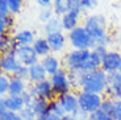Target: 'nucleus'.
<instances>
[{
    "label": "nucleus",
    "instance_id": "obj_28",
    "mask_svg": "<svg viewBox=\"0 0 121 120\" xmlns=\"http://www.w3.org/2000/svg\"><path fill=\"white\" fill-rule=\"evenodd\" d=\"M11 75L1 73L0 74V95L1 96H7L9 92V86H11Z\"/></svg>",
    "mask_w": 121,
    "mask_h": 120
},
{
    "label": "nucleus",
    "instance_id": "obj_42",
    "mask_svg": "<svg viewBox=\"0 0 121 120\" xmlns=\"http://www.w3.org/2000/svg\"><path fill=\"white\" fill-rule=\"evenodd\" d=\"M36 3L39 8H52L53 7V0H36Z\"/></svg>",
    "mask_w": 121,
    "mask_h": 120
},
{
    "label": "nucleus",
    "instance_id": "obj_38",
    "mask_svg": "<svg viewBox=\"0 0 121 120\" xmlns=\"http://www.w3.org/2000/svg\"><path fill=\"white\" fill-rule=\"evenodd\" d=\"M13 77H17V78L24 79V81L28 82V78H29V67L22 66L21 69H20L17 73H16V75H13Z\"/></svg>",
    "mask_w": 121,
    "mask_h": 120
},
{
    "label": "nucleus",
    "instance_id": "obj_18",
    "mask_svg": "<svg viewBox=\"0 0 121 120\" xmlns=\"http://www.w3.org/2000/svg\"><path fill=\"white\" fill-rule=\"evenodd\" d=\"M15 40L16 42L18 44V46H29V45H33V42L36 41L37 36L33 30L30 29H20V30H16L15 33Z\"/></svg>",
    "mask_w": 121,
    "mask_h": 120
},
{
    "label": "nucleus",
    "instance_id": "obj_36",
    "mask_svg": "<svg viewBox=\"0 0 121 120\" xmlns=\"http://www.w3.org/2000/svg\"><path fill=\"white\" fill-rule=\"evenodd\" d=\"M20 115H21L22 120H36L37 119L36 114L33 112V110H32L30 107H25L24 110L20 112Z\"/></svg>",
    "mask_w": 121,
    "mask_h": 120
},
{
    "label": "nucleus",
    "instance_id": "obj_32",
    "mask_svg": "<svg viewBox=\"0 0 121 120\" xmlns=\"http://www.w3.org/2000/svg\"><path fill=\"white\" fill-rule=\"evenodd\" d=\"M88 120H115V117H113L112 115L104 112L103 110H97V111L94 112V114L90 115Z\"/></svg>",
    "mask_w": 121,
    "mask_h": 120
},
{
    "label": "nucleus",
    "instance_id": "obj_14",
    "mask_svg": "<svg viewBox=\"0 0 121 120\" xmlns=\"http://www.w3.org/2000/svg\"><path fill=\"white\" fill-rule=\"evenodd\" d=\"M46 40H48L49 45H50L53 54L62 53L66 49L67 44H69L67 36L65 34V32H55V33L49 34V36H46Z\"/></svg>",
    "mask_w": 121,
    "mask_h": 120
},
{
    "label": "nucleus",
    "instance_id": "obj_17",
    "mask_svg": "<svg viewBox=\"0 0 121 120\" xmlns=\"http://www.w3.org/2000/svg\"><path fill=\"white\" fill-rule=\"evenodd\" d=\"M49 78L46 70L43 69L41 61L29 67V78H28V83H38V82H42L45 79Z\"/></svg>",
    "mask_w": 121,
    "mask_h": 120
},
{
    "label": "nucleus",
    "instance_id": "obj_27",
    "mask_svg": "<svg viewBox=\"0 0 121 120\" xmlns=\"http://www.w3.org/2000/svg\"><path fill=\"white\" fill-rule=\"evenodd\" d=\"M84 73L82 71H69V81L71 84L73 91H80L82 90V78Z\"/></svg>",
    "mask_w": 121,
    "mask_h": 120
},
{
    "label": "nucleus",
    "instance_id": "obj_33",
    "mask_svg": "<svg viewBox=\"0 0 121 120\" xmlns=\"http://www.w3.org/2000/svg\"><path fill=\"white\" fill-rule=\"evenodd\" d=\"M113 108H115V100L111 99V98H105V96H104L103 104H101L100 110H103L104 112H107V114L113 116Z\"/></svg>",
    "mask_w": 121,
    "mask_h": 120
},
{
    "label": "nucleus",
    "instance_id": "obj_35",
    "mask_svg": "<svg viewBox=\"0 0 121 120\" xmlns=\"http://www.w3.org/2000/svg\"><path fill=\"white\" fill-rule=\"evenodd\" d=\"M0 120H22L20 112L7 111L4 114H0Z\"/></svg>",
    "mask_w": 121,
    "mask_h": 120
},
{
    "label": "nucleus",
    "instance_id": "obj_39",
    "mask_svg": "<svg viewBox=\"0 0 121 120\" xmlns=\"http://www.w3.org/2000/svg\"><path fill=\"white\" fill-rule=\"evenodd\" d=\"M113 117H115V120H121V100H115Z\"/></svg>",
    "mask_w": 121,
    "mask_h": 120
},
{
    "label": "nucleus",
    "instance_id": "obj_11",
    "mask_svg": "<svg viewBox=\"0 0 121 120\" xmlns=\"http://www.w3.org/2000/svg\"><path fill=\"white\" fill-rule=\"evenodd\" d=\"M16 57H17V60L20 61L22 66H26V67H30L32 65L39 62V57L36 54L32 45L18 46L17 50H16Z\"/></svg>",
    "mask_w": 121,
    "mask_h": 120
},
{
    "label": "nucleus",
    "instance_id": "obj_46",
    "mask_svg": "<svg viewBox=\"0 0 121 120\" xmlns=\"http://www.w3.org/2000/svg\"><path fill=\"white\" fill-rule=\"evenodd\" d=\"M115 41H116V44H117V45L120 46V49H121V32H118V33H117V36H116Z\"/></svg>",
    "mask_w": 121,
    "mask_h": 120
},
{
    "label": "nucleus",
    "instance_id": "obj_45",
    "mask_svg": "<svg viewBox=\"0 0 121 120\" xmlns=\"http://www.w3.org/2000/svg\"><path fill=\"white\" fill-rule=\"evenodd\" d=\"M48 120H62V117L57 116V115H53V114H49L48 115Z\"/></svg>",
    "mask_w": 121,
    "mask_h": 120
},
{
    "label": "nucleus",
    "instance_id": "obj_41",
    "mask_svg": "<svg viewBox=\"0 0 121 120\" xmlns=\"http://www.w3.org/2000/svg\"><path fill=\"white\" fill-rule=\"evenodd\" d=\"M108 50L109 49H107V48H104V46H95L94 49H92V51H95V53L99 55L101 60L104 58V55H105L107 53H108Z\"/></svg>",
    "mask_w": 121,
    "mask_h": 120
},
{
    "label": "nucleus",
    "instance_id": "obj_47",
    "mask_svg": "<svg viewBox=\"0 0 121 120\" xmlns=\"http://www.w3.org/2000/svg\"><path fill=\"white\" fill-rule=\"evenodd\" d=\"M62 120H76V119L74 117V115H65L62 117Z\"/></svg>",
    "mask_w": 121,
    "mask_h": 120
},
{
    "label": "nucleus",
    "instance_id": "obj_21",
    "mask_svg": "<svg viewBox=\"0 0 121 120\" xmlns=\"http://www.w3.org/2000/svg\"><path fill=\"white\" fill-rule=\"evenodd\" d=\"M30 108L33 110V112L36 114V116H45V115L50 114V102L41 98H34L33 103L30 106Z\"/></svg>",
    "mask_w": 121,
    "mask_h": 120
},
{
    "label": "nucleus",
    "instance_id": "obj_22",
    "mask_svg": "<svg viewBox=\"0 0 121 120\" xmlns=\"http://www.w3.org/2000/svg\"><path fill=\"white\" fill-rule=\"evenodd\" d=\"M28 86H29V83H26V81L20 79L17 77H12L8 95H22L28 90Z\"/></svg>",
    "mask_w": 121,
    "mask_h": 120
},
{
    "label": "nucleus",
    "instance_id": "obj_29",
    "mask_svg": "<svg viewBox=\"0 0 121 120\" xmlns=\"http://www.w3.org/2000/svg\"><path fill=\"white\" fill-rule=\"evenodd\" d=\"M50 114L57 115V116H59V117H63L65 115H66L62 104H60L59 100H58V98H55V99H53L52 102H50Z\"/></svg>",
    "mask_w": 121,
    "mask_h": 120
},
{
    "label": "nucleus",
    "instance_id": "obj_24",
    "mask_svg": "<svg viewBox=\"0 0 121 120\" xmlns=\"http://www.w3.org/2000/svg\"><path fill=\"white\" fill-rule=\"evenodd\" d=\"M100 67H101V58L95 51L91 50L90 57H88V60L84 62V65L82 67V73H90V71L100 69Z\"/></svg>",
    "mask_w": 121,
    "mask_h": 120
},
{
    "label": "nucleus",
    "instance_id": "obj_34",
    "mask_svg": "<svg viewBox=\"0 0 121 120\" xmlns=\"http://www.w3.org/2000/svg\"><path fill=\"white\" fill-rule=\"evenodd\" d=\"M99 5L97 0H80V9L82 12H87L90 9H95Z\"/></svg>",
    "mask_w": 121,
    "mask_h": 120
},
{
    "label": "nucleus",
    "instance_id": "obj_15",
    "mask_svg": "<svg viewBox=\"0 0 121 120\" xmlns=\"http://www.w3.org/2000/svg\"><path fill=\"white\" fill-rule=\"evenodd\" d=\"M39 61H41L43 69L46 70L49 77L54 75L55 73H58L62 67H63L62 66V60H59V58L57 57V54H53V53L46 55L45 58H41Z\"/></svg>",
    "mask_w": 121,
    "mask_h": 120
},
{
    "label": "nucleus",
    "instance_id": "obj_4",
    "mask_svg": "<svg viewBox=\"0 0 121 120\" xmlns=\"http://www.w3.org/2000/svg\"><path fill=\"white\" fill-rule=\"evenodd\" d=\"M91 50H78L71 49L62 58V66L67 71H82L84 62L88 60Z\"/></svg>",
    "mask_w": 121,
    "mask_h": 120
},
{
    "label": "nucleus",
    "instance_id": "obj_19",
    "mask_svg": "<svg viewBox=\"0 0 121 120\" xmlns=\"http://www.w3.org/2000/svg\"><path fill=\"white\" fill-rule=\"evenodd\" d=\"M4 100H5V106L8 111L21 112L26 107L24 99H22V95H7L4 96Z\"/></svg>",
    "mask_w": 121,
    "mask_h": 120
},
{
    "label": "nucleus",
    "instance_id": "obj_6",
    "mask_svg": "<svg viewBox=\"0 0 121 120\" xmlns=\"http://www.w3.org/2000/svg\"><path fill=\"white\" fill-rule=\"evenodd\" d=\"M49 79L52 82L53 90H54L57 98L60 95H63V94H67V92H71L73 91L70 81H69V71L66 69H63V67L58 73H55L54 75L49 77Z\"/></svg>",
    "mask_w": 121,
    "mask_h": 120
},
{
    "label": "nucleus",
    "instance_id": "obj_30",
    "mask_svg": "<svg viewBox=\"0 0 121 120\" xmlns=\"http://www.w3.org/2000/svg\"><path fill=\"white\" fill-rule=\"evenodd\" d=\"M55 16L54 11H53V8H41L38 12V20L41 21V23H43V24H46L49 20H52L53 17Z\"/></svg>",
    "mask_w": 121,
    "mask_h": 120
},
{
    "label": "nucleus",
    "instance_id": "obj_13",
    "mask_svg": "<svg viewBox=\"0 0 121 120\" xmlns=\"http://www.w3.org/2000/svg\"><path fill=\"white\" fill-rule=\"evenodd\" d=\"M58 100L62 104L66 115H74L79 110V100H78L76 91H71V92H67V94L58 96Z\"/></svg>",
    "mask_w": 121,
    "mask_h": 120
},
{
    "label": "nucleus",
    "instance_id": "obj_40",
    "mask_svg": "<svg viewBox=\"0 0 121 120\" xmlns=\"http://www.w3.org/2000/svg\"><path fill=\"white\" fill-rule=\"evenodd\" d=\"M22 99H24V102H25V106H26V107H30L32 103H33V100H34V96L26 90L24 94H22Z\"/></svg>",
    "mask_w": 121,
    "mask_h": 120
},
{
    "label": "nucleus",
    "instance_id": "obj_20",
    "mask_svg": "<svg viewBox=\"0 0 121 120\" xmlns=\"http://www.w3.org/2000/svg\"><path fill=\"white\" fill-rule=\"evenodd\" d=\"M32 46H33L36 54L39 57V60L45 58L49 54H52V49H50V45H49L46 37H37Z\"/></svg>",
    "mask_w": 121,
    "mask_h": 120
},
{
    "label": "nucleus",
    "instance_id": "obj_25",
    "mask_svg": "<svg viewBox=\"0 0 121 120\" xmlns=\"http://www.w3.org/2000/svg\"><path fill=\"white\" fill-rule=\"evenodd\" d=\"M43 32H45V37L52 33H55V32H63L62 20L59 16H54L52 20H49L46 24H43Z\"/></svg>",
    "mask_w": 121,
    "mask_h": 120
},
{
    "label": "nucleus",
    "instance_id": "obj_31",
    "mask_svg": "<svg viewBox=\"0 0 121 120\" xmlns=\"http://www.w3.org/2000/svg\"><path fill=\"white\" fill-rule=\"evenodd\" d=\"M8 5H9L11 15L15 16L21 12L22 7H24V0H8Z\"/></svg>",
    "mask_w": 121,
    "mask_h": 120
},
{
    "label": "nucleus",
    "instance_id": "obj_16",
    "mask_svg": "<svg viewBox=\"0 0 121 120\" xmlns=\"http://www.w3.org/2000/svg\"><path fill=\"white\" fill-rule=\"evenodd\" d=\"M17 48H18V44L16 42L15 36L12 33L0 36V51H1V55L3 54H16Z\"/></svg>",
    "mask_w": 121,
    "mask_h": 120
},
{
    "label": "nucleus",
    "instance_id": "obj_7",
    "mask_svg": "<svg viewBox=\"0 0 121 120\" xmlns=\"http://www.w3.org/2000/svg\"><path fill=\"white\" fill-rule=\"evenodd\" d=\"M28 91H29L34 98H41V99H45L52 102L53 99L57 98L54 90H53L52 82L50 79H45L42 82H38V83H29L28 86Z\"/></svg>",
    "mask_w": 121,
    "mask_h": 120
},
{
    "label": "nucleus",
    "instance_id": "obj_26",
    "mask_svg": "<svg viewBox=\"0 0 121 120\" xmlns=\"http://www.w3.org/2000/svg\"><path fill=\"white\" fill-rule=\"evenodd\" d=\"M13 27H15V16L9 15L7 17L0 18V36L1 34H8L12 33L13 34Z\"/></svg>",
    "mask_w": 121,
    "mask_h": 120
},
{
    "label": "nucleus",
    "instance_id": "obj_8",
    "mask_svg": "<svg viewBox=\"0 0 121 120\" xmlns=\"http://www.w3.org/2000/svg\"><path fill=\"white\" fill-rule=\"evenodd\" d=\"M105 98H111L113 100H121V73H111L108 74V84L104 92Z\"/></svg>",
    "mask_w": 121,
    "mask_h": 120
},
{
    "label": "nucleus",
    "instance_id": "obj_5",
    "mask_svg": "<svg viewBox=\"0 0 121 120\" xmlns=\"http://www.w3.org/2000/svg\"><path fill=\"white\" fill-rule=\"evenodd\" d=\"M76 94H78V100H79V110L84 111L88 115L100 110V107L103 104L104 95H101V94L87 92V91L83 90L76 91Z\"/></svg>",
    "mask_w": 121,
    "mask_h": 120
},
{
    "label": "nucleus",
    "instance_id": "obj_49",
    "mask_svg": "<svg viewBox=\"0 0 121 120\" xmlns=\"http://www.w3.org/2000/svg\"><path fill=\"white\" fill-rule=\"evenodd\" d=\"M118 1H120V3H121V0H118Z\"/></svg>",
    "mask_w": 121,
    "mask_h": 120
},
{
    "label": "nucleus",
    "instance_id": "obj_10",
    "mask_svg": "<svg viewBox=\"0 0 121 120\" xmlns=\"http://www.w3.org/2000/svg\"><path fill=\"white\" fill-rule=\"evenodd\" d=\"M21 67L22 65L17 60L16 54H3L0 57V70H1V73H5V74L13 77Z\"/></svg>",
    "mask_w": 121,
    "mask_h": 120
},
{
    "label": "nucleus",
    "instance_id": "obj_9",
    "mask_svg": "<svg viewBox=\"0 0 121 120\" xmlns=\"http://www.w3.org/2000/svg\"><path fill=\"white\" fill-rule=\"evenodd\" d=\"M121 66V51L118 50H108V53L101 60V69L107 73H116Z\"/></svg>",
    "mask_w": 121,
    "mask_h": 120
},
{
    "label": "nucleus",
    "instance_id": "obj_1",
    "mask_svg": "<svg viewBox=\"0 0 121 120\" xmlns=\"http://www.w3.org/2000/svg\"><path fill=\"white\" fill-rule=\"evenodd\" d=\"M108 84V74L101 67L90 73H84L82 78V90L87 92L104 95Z\"/></svg>",
    "mask_w": 121,
    "mask_h": 120
},
{
    "label": "nucleus",
    "instance_id": "obj_43",
    "mask_svg": "<svg viewBox=\"0 0 121 120\" xmlns=\"http://www.w3.org/2000/svg\"><path fill=\"white\" fill-rule=\"evenodd\" d=\"M74 117H75L76 120H88V117H90V115L86 114L84 111H82V110H78V111L74 114Z\"/></svg>",
    "mask_w": 121,
    "mask_h": 120
},
{
    "label": "nucleus",
    "instance_id": "obj_23",
    "mask_svg": "<svg viewBox=\"0 0 121 120\" xmlns=\"http://www.w3.org/2000/svg\"><path fill=\"white\" fill-rule=\"evenodd\" d=\"M53 11H54L55 16L62 17L66 15L69 11L73 9V1L71 0H53Z\"/></svg>",
    "mask_w": 121,
    "mask_h": 120
},
{
    "label": "nucleus",
    "instance_id": "obj_48",
    "mask_svg": "<svg viewBox=\"0 0 121 120\" xmlns=\"http://www.w3.org/2000/svg\"><path fill=\"white\" fill-rule=\"evenodd\" d=\"M118 71H120V73H121V66H120V70H118Z\"/></svg>",
    "mask_w": 121,
    "mask_h": 120
},
{
    "label": "nucleus",
    "instance_id": "obj_2",
    "mask_svg": "<svg viewBox=\"0 0 121 120\" xmlns=\"http://www.w3.org/2000/svg\"><path fill=\"white\" fill-rule=\"evenodd\" d=\"M83 27L88 30V33L95 40V44L108 34V21L100 13H92L84 17Z\"/></svg>",
    "mask_w": 121,
    "mask_h": 120
},
{
    "label": "nucleus",
    "instance_id": "obj_3",
    "mask_svg": "<svg viewBox=\"0 0 121 120\" xmlns=\"http://www.w3.org/2000/svg\"><path fill=\"white\" fill-rule=\"evenodd\" d=\"M67 41L71 49H78V50H92L96 46L95 40L83 25H79L71 32H69Z\"/></svg>",
    "mask_w": 121,
    "mask_h": 120
},
{
    "label": "nucleus",
    "instance_id": "obj_37",
    "mask_svg": "<svg viewBox=\"0 0 121 120\" xmlns=\"http://www.w3.org/2000/svg\"><path fill=\"white\" fill-rule=\"evenodd\" d=\"M9 15H11V11H9L8 0H0V18L7 17Z\"/></svg>",
    "mask_w": 121,
    "mask_h": 120
},
{
    "label": "nucleus",
    "instance_id": "obj_12",
    "mask_svg": "<svg viewBox=\"0 0 121 120\" xmlns=\"http://www.w3.org/2000/svg\"><path fill=\"white\" fill-rule=\"evenodd\" d=\"M82 9L80 8H73L71 11L63 15L60 17L62 20V28H63V32H71L73 29H75L76 27H79V23H80V17H82Z\"/></svg>",
    "mask_w": 121,
    "mask_h": 120
},
{
    "label": "nucleus",
    "instance_id": "obj_44",
    "mask_svg": "<svg viewBox=\"0 0 121 120\" xmlns=\"http://www.w3.org/2000/svg\"><path fill=\"white\" fill-rule=\"evenodd\" d=\"M7 111H8V110H7L4 96H1V98H0V114H4V112H7Z\"/></svg>",
    "mask_w": 121,
    "mask_h": 120
}]
</instances>
